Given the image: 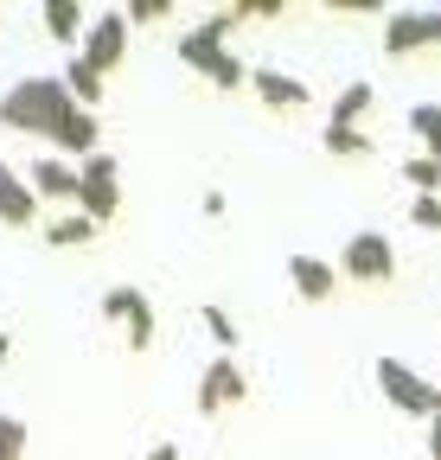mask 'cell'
Instances as JSON below:
<instances>
[{
	"mask_svg": "<svg viewBox=\"0 0 441 460\" xmlns=\"http://www.w3.org/2000/svg\"><path fill=\"white\" fill-rule=\"evenodd\" d=\"M237 402H250V371H243L237 358L217 352V358L198 371V416H225V410H237Z\"/></svg>",
	"mask_w": 441,
	"mask_h": 460,
	"instance_id": "obj_7",
	"label": "cell"
},
{
	"mask_svg": "<svg viewBox=\"0 0 441 460\" xmlns=\"http://www.w3.org/2000/svg\"><path fill=\"white\" fill-rule=\"evenodd\" d=\"M320 147L333 154V160H365V154H371V135H365V128H340V122H326V128H320Z\"/></svg>",
	"mask_w": 441,
	"mask_h": 460,
	"instance_id": "obj_17",
	"label": "cell"
},
{
	"mask_svg": "<svg viewBox=\"0 0 441 460\" xmlns=\"http://www.w3.org/2000/svg\"><path fill=\"white\" fill-rule=\"evenodd\" d=\"M422 45H441V7H384V51L410 58Z\"/></svg>",
	"mask_w": 441,
	"mask_h": 460,
	"instance_id": "obj_6",
	"label": "cell"
},
{
	"mask_svg": "<svg viewBox=\"0 0 441 460\" xmlns=\"http://www.w3.org/2000/svg\"><path fill=\"white\" fill-rule=\"evenodd\" d=\"M250 90H256V102H262V109H307V102H313L307 77L275 71V65H250Z\"/></svg>",
	"mask_w": 441,
	"mask_h": 460,
	"instance_id": "obj_11",
	"label": "cell"
},
{
	"mask_svg": "<svg viewBox=\"0 0 441 460\" xmlns=\"http://www.w3.org/2000/svg\"><path fill=\"white\" fill-rule=\"evenodd\" d=\"M371 96H377V90H371L365 77H352V84L333 96V122H340V128H358V115L371 109Z\"/></svg>",
	"mask_w": 441,
	"mask_h": 460,
	"instance_id": "obj_18",
	"label": "cell"
},
{
	"mask_svg": "<svg viewBox=\"0 0 441 460\" xmlns=\"http://www.w3.org/2000/svg\"><path fill=\"white\" fill-rule=\"evenodd\" d=\"M84 26H90V7H77V0H45V32L58 45H84Z\"/></svg>",
	"mask_w": 441,
	"mask_h": 460,
	"instance_id": "obj_14",
	"label": "cell"
},
{
	"mask_svg": "<svg viewBox=\"0 0 441 460\" xmlns=\"http://www.w3.org/2000/svg\"><path fill=\"white\" fill-rule=\"evenodd\" d=\"M122 326H128V352H147V345H154V301H141Z\"/></svg>",
	"mask_w": 441,
	"mask_h": 460,
	"instance_id": "obj_22",
	"label": "cell"
},
{
	"mask_svg": "<svg viewBox=\"0 0 441 460\" xmlns=\"http://www.w3.org/2000/svg\"><path fill=\"white\" fill-rule=\"evenodd\" d=\"M410 135H422V147H428V160H441V102H416L410 115Z\"/></svg>",
	"mask_w": 441,
	"mask_h": 460,
	"instance_id": "obj_19",
	"label": "cell"
},
{
	"mask_svg": "<svg viewBox=\"0 0 441 460\" xmlns=\"http://www.w3.org/2000/svg\"><path fill=\"white\" fill-rule=\"evenodd\" d=\"M147 460H180V447H173V441H160V447H147Z\"/></svg>",
	"mask_w": 441,
	"mask_h": 460,
	"instance_id": "obj_28",
	"label": "cell"
},
{
	"mask_svg": "<svg viewBox=\"0 0 441 460\" xmlns=\"http://www.w3.org/2000/svg\"><path fill=\"white\" fill-rule=\"evenodd\" d=\"M141 301H147L141 288H109V295H102V320H128Z\"/></svg>",
	"mask_w": 441,
	"mask_h": 460,
	"instance_id": "obj_24",
	"label": "cell"
},
{
	"mask_svg": "<svg viewBox=\"0 0 441 460\" xmlns=\"http://www.w3.org/2000/svg\"><path fill=\"white\" fill-rule=\"evenodd\" d=\"M377 390L391 396L403 416H422V422H435V416H441V390H435L422 371H410L403 358H377Z\"/></svg>",
	"mask_w": 441,
	"mask_h": 460,
	"instance_id": "obj_4",
	"label": "cell"
},
{
	"mask_svg": "<svg viewBox=\"0 0 441 460\" xmlns=\"http://www.w3.org/2000/svg\"><path fill=\"white\" fill-rule=\"evenodd\" d=\"M333 269H340V281H346V275H352V281H391V275H397V250H391L384 230H352Z\"/></svg>",
	"mask_w": 441,
	"mask_h": 460,
	"instance_id": "obj_5",
	"label": "cell"
},
{
	"mask_svg": "<svg viewBox=\"0 0 441 460\" xmlns=\"http://www.w3.org/2000/svg\"><path fill=\"white\" fill-rule=\"evenodd\" d=\"M58 84H65V96H71L77 109H90V115L102 109V77H96V71L84 65V58H71V65H65V77H58Z\"/></svg>",
	"mask_w": 441,
	"mask_h": 460,
	"instance_id": "obj_15",
	"label": "cell"
},
{
	"mask_svg": "<svg viewBox=\"0 0 441 460\" xmlns=\"http://www.w3.org/2000/svg\"><path fill=\"white\" fill-rule=\"evenodd\" d=\"M428 460H441V416L428 422Z\"/></svg>",
	"mask_w": 441,
	"mask_h": 460,
	"instance_id": "obj_27",
	"label": "cell"
},
{
	"mask_svg": "<svg viewBox=\"0 0 441 460\" xmlns=\"http://www.w3.org/2000/svg\"><path fill=\"white\" fill-rule=\"evenodd\" d=\"M7 352H13V339H7V332H0V365H7Z\"/></svg>",
	"mask_w": 441,
	"mask_h": 460,
	"instance_id": "obj_29",
	"label": "cell"
},
{
	"mask_svg": "<svg viewBox=\"0 0 441 460\" xmlns=\"http://www.w3.org/2000/svg\"><path fill=\"white\" fill-rule=\"evenodd\" d=\"M65 84L58 77H20L13 90H0V128L13 135H51V122H58L65 109Z\"/></svg>",
	"mask_w": 441,
	"mask_h": 460,
	"instance_id": "obj_2",
	"label": "cell"
},
{
	"mask_svg": "<svg viewBox=\"0 0 441 460\" xmlns=\"http://www.w3.org/2000/svg\"><path fill=\"white\" fill-rule=\"evenodd\" d=\"M84 243H96V224L84 211H65L58 224H45V250H84Z\"/></svg>",
	"mask_w": 441,
	"mask_h": 460,
	"instance_id": "obj_16",
	"label": "cell"
},
{
	"mask_svg": "<svg viewBox=\"0 0 441 460\" xmlns=\"http://www.w3.org/2000/svg\"><path fill=\"white\" fill-rule=\"evenodd\" d=\"M167 13H173V0H128V7H122L128 32H135V26H147V20H167Z\"/></svg>",
	"mask_w": 441,
	"mask_h": 460,
	"instance_id": "obj_25",
	"label": "cell"
},
{
	"mask_svg": "<svg viewBox=\"0 0 441 460\" xmlns=\"http://www.w3.org/2000/svg\"><path fill=\"white\" fill-rule=\"evenodd\" d=\"M0 460H26V422L0 410Z\"/></svg>",
	"mask_w": 441,
	"mask_h": 460,
	"instance_id": "obj_23",
	"label": "cell"
},
{
	"mask_svg": "<svg viewBox=\"0 0 441 460\" xmlns=\"http://www.w3.org/2000/svg\"><path fill=\"white\" fill-rule=\"evenodd\" d=\"M410 224L416 230H441V199H416L410 205Z\"/></svg>",
	"mask_w": 441,
	"mask_h": 460,
	"instance_id": "obj_26",
	"label": "cell"
},
{
	"mask_svg": "<svg viewBox=\"0 0 441 460\" xmlns=\"http://www.w3.org/2000/svg\"><path fill=\"white\" fill-rule=\"evenodd\" d=\"M51 154H58V160H90L96 147H102V122H96V115L90 109H77V102H65L58 109V122H51Z\"/></svg>",
	"mask_w": 441,
	"mask_h": 460,
	"instance_id": "obj_9",
	"label": "cell"
},
{
	"mask_svg": "<svg viewBox=\"0 0 441 460\" xmlns=\"http://www.w3.org/2000/svg\"><path fill=\"white\" fill-rule=\"evenodd\" d=\"M0 224H7V230H32L39 224V199L26 186V172L7 166V160H0Z\"/></svg>",
	"mask_w": 441,
	"mask_h": 460,
	"instance_id": "obj_12",
	"label": "cell"
},
{
	"mask_svg": "<svg viewBox=\"0 0 441 460\" xmlns=\"http://www.w3.org/2000/svg\"><path fill=\"white\" fill-rule=\"evenodd\" d=\"M77 205H84V217L102 230L109 217L122 211V166H116V154H90V160H77Z\"/></svg>",
	"mask_w": 441,
	"mask_h": 460,
	"instance_id": "obj_3",
	"label": "cell"
},
{
	"mask_svg": "<svg viewBox=\"0 0 441 460\" xmlns=\"http://www.w3.org/2000/svg\"><path fill=\"white\" fill-rule=\"evenodd\" d=\"M198 320H205V332L217 339V352H225V358H231V352H237V339H243V332H237V320H231L225 307H205Z\"/></svg>",
	"mask_w": 441,
	"mask_h": 460,
	"instance_id": "obj_21",
	"label": "cell"
},
{
	"mask_svg": "<svg viewBox=\"0 0 441 460\" xmlns=\"http://www.w3.org/2000/svg\"><path fill=\"white\" fill-rule=\"evenodd\" d=\"M243 20H237V7H217L211 20H198L186 39H180V65H192L205 84H217V90H243L250 84V65L231 51V32H237Z\"/></svg>",
	"mask_w": 441,
	"mask_h": 460,
	"instance_id": "obj_1",
	"label": "cell"
},
{
	"mask_svg": "<svg viewBox=\"0 0 441 460\" xmlns=\"http://www.w3.org/2000/svg\"><path fill=\"white\" fill-rule=\"evenodd\" d=\"M403 186H416V199H441V160H428V154L403 160Z\"/></svg>",
	"mask_w": 441,
	"mask_h": 460,
	"instance_id": "obj_20",
	"label": "cell"
},
{
	"mask_svg": "<svg viewBox=\"0 0 441 460\" xmlns=\"http://www.w3.org/2000/svg\"><path fill=\"white\" fill-rule=\"evenodd\" d=\"M288 281H295L301 301H333L340 295V269L326 256H288Z\"/></svg>",
	"mask_w": 441,
	"mask_h": 460,
	"instance_id": "obj_13",
	"label": "cell"
},
{
	"mask_svg": "<svg viewBox=\"0 0 441 460\" xmlns=\"http://www.w3.org/2000/svg\"><path fill=\"white\" fill-rule=\"evenodd\" d=\"M26 186H32L39 205H77V166L58 160V154H39L26 166Z\"/></svg>",
	"mask_w": 441,
	"mask_h": 460,
	"instance_id": "obj_10",
	"label": "cell"
},
{
	"mask_svg": "<svg viewBox=\"0 0 441 460\" xmlns=\"http://www.w3.org/2000/svg\"><path fill=\"white\" fill-rule=\"evenodd\" d=\"M122 51H128V20H122V7H102V13H90V26H84V65L102 77V71H116L122 65Z\"/></svg>",
	"mask_w": 441,
	"mask_h": 460,
	"instance_id": "obj_8",
	"label": "cell"
}]
</instances>
